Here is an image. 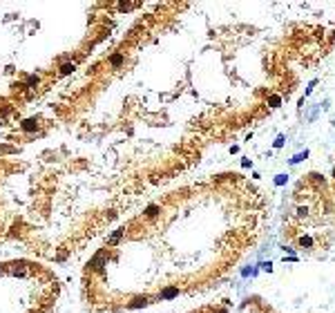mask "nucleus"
I'll return each instance as SVG.
<instances>
[{
	"instance_id": "2",
	"label": "nucleus",
	"mask_w": 335,
	"mask_h": 313,
	"mask_svg": "<svg viewBox=\"0 0 335 313\" xmlns=\"http://www.w3.org/2000/svg\"><path fill=\"white\" fill-rule=\"evenodd\" d=\"M328 186H331V197H333V208H335V168H333V181Z\"/></svg>"
},
{
	"instance_id": "3",
	"label": "nucleus",
	"mask_w": 335,
	"mask_h": 313,
	"mask_svg": "<svg viewBox=\"0 0 335 313\" xmlns=\"http://www.w3.org/2000/svg\"><path fill=\"white\" fill-rule=\"evenodd\" d=\"M74 69V65H63V74H67V72H72Z\"/></svg>"
},
{
	"instance_id": "1",
	"label": "nucleus",
	"mask_w": 335,
	"mask_h": 313,
	"mask_svg": "<svg viewBox=\"0 0 335 313\" xmlns=\"http://www.w3.org/2000/svg\"><path fill=\"white\" fill-rule=\"evenodd\" d=\"M335 239V208L331 186L317 172L297 181L286 201L284 242L304 255H322Z\"/></svg>"
}]
</instances>
